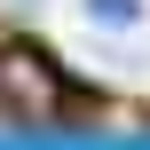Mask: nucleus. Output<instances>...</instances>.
<instances>
[{"mask_svg": "<svg viewBox=\"0 0 150 150\" xmlns=\"http://www.w3.org/2000/svg\"><path fill=\"white\" fill-rule=\"evenodd\" d=\"M95 16H111V24H134V16H142V0H95Z\"/></svg>", "mask_w": 150, "mask_h": 150, "instance_id": "1", "label": "nucleus"}, {"mask_svg": "<svg viewBox=\"0 0 150 150\" xmlns=\"http://www.w3.org/2000/svg\"><path fill=\"white\" fill-rule=\"evenodd\" d=\"M24 8H32V0H24Z\"/></svg>", "mask_w": 150, "mask_h": 150, "instance_id": "2", "label": "nucleus"}]
</instances>
